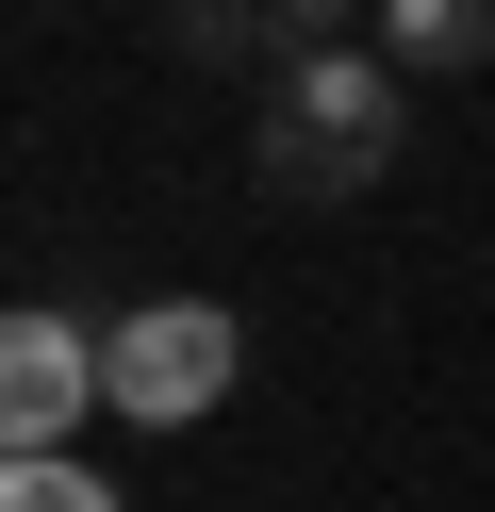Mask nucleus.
I'll return each mask as SVG.
<instances>
[{
    "label": "nucleus",
    "mask_w": 495,
    "mask_h": 512,
    "mask_svg": "<svg viewBox=\"0 0 495 512\" xmlns=\"http://www.w3.org/2000/svg\"><path fill=\"white\" fill-rule=\"evenodd\" d=\"M396 133H413V67L396 50H297L281 67V100H264V133H248V182L264 199H297V215H330V199H363V182L396 166Z\"/></svg>",
    "instance_id": "1"
},
{
    "label": "nucleus",
    "mask_w": 495,
    "mask_h": 512,
    "mask_svg": "<svg viewBox=\"0 0 495 512\" xmlns=\"http://www.w3.org/2000/svg\"><path fill=\"white\" fill-rule=\"evenodd\" d=\"M99 380H116L132 430H198V413L248 380V331H231V298H132L116 331H99Z\"/></svg>",
    "instance_id": "2"
},
{
    "label": "nucleus",
    "mask_w": 495,
    "mask_h": 512,
    "mask_svg": "<svg viewBox=\"0 0 495 512\" xmlns=\"http://www.w3.org/2000/svg\"><path fill=\"white\" fill-rule=\"evenodd\" d=\"M99 397H116V380H99V331H83V314H50V298L0 314V446H17V463H50Z\"/></svg>",
    "instance_id": "3"
},
{
    "label": "nucleus",
    "mask_w": 495,
    "mask_h": 512,
    "mask_svg": "<svg viewBox=\"0 0 495 512\" xmlns=\"http://www.w3.org/2000/svg\"><path fill=\"white\" fill-rule=\"evenodd\" d=\"M380 50L413 83H462V67H495V0H380Z\"/></svg>",
    "instance_id": "4"
},
{
    "label": "nucleus",
    "mask_w": 495,
    "mask_h": 512,
    "mask_svg": "<svg viewBox=\"0 0 495 512\" xmlns=\"http://www.w3.org/2000/svg\"><path fill=\"white\" fill-rule=\"evenodd\" d=\"M380 34V0H264V67H297V50H347Z\"/></svg>",
    "instance_id": "5"
},
{
    "label": "nucleus",
    "mask_w": 495,
    "mask_h": 512,
    "mask_svg": "<svg viewBox=\"0 0 495 512\" xmlns=\"http://www.w3.org/2000/svg\"><path fill=\"white\" fill-rule=\"evenodd\" d=\"M0 512H116V479L50 446V463H17V479H0Z\"/></svg>",
    "instance_id": "6"
}]
</instances>
